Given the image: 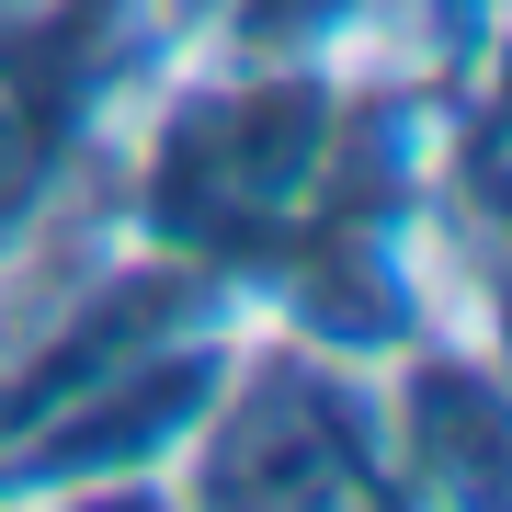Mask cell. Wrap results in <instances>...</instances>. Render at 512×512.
Here are the masks:
<instances>
[{"label": "cell", "instance_id": "6da1fadb", "mask_svg": "<svg viewBox=\"0 0 512 512\" xmlns=\"http://www.w3.org/2000/svg\"><path fill=\"white\" fill-rule=\"evenodd\" d=\"M171 444H183V467H171L183 512H365L387 490L376 399L353 387V353L319 342L228 353L205 410Z\"/></svg>", "mask_w": 512, "mask_h": 512}, {"label": "cell", "instance_id": "7a4b0ae2", "mask_svg": "<svg viewBox=\"0 0 512 512\" xmlns=\"http://www.w3.org/2000/svg\"><path fill=\"white\" fill-rule=\"evenodd\" d=\"M365 0H171L183 35H217V46H251V57H296L308 35L353 23Z\"/></svg>", "mask_w": 512, "mask_h": 512}, {"label": "cell", "instance_id": "3957f363", "mask_svg": "<svg viewBox=\"0 0 512 512\" xmlns=\"http://www.w3.org/2000/svg\"><path fill=\"white\" fill-rule=\"evenodd\" d=\"M365 512H410V501H387V490H376V501H365Z\"/></svg>", "mask_w": 512, "mask_h": 512}]
</instances>
